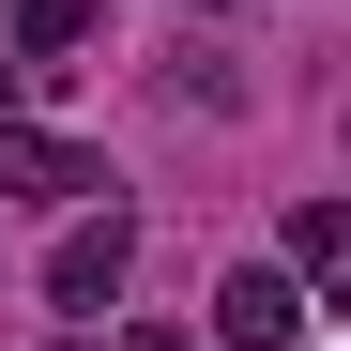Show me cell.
Segmentation results:
<instances>
[{
  "label": "cell",
  "mask_w": 351,
  "mask_h": 351,
  "mask_svg": "<svg viewBox=\"0 0 351 351\" xmlns=\"http://www.w3.org/2000/svg\"><path fill=\"white\" fill-rule=\"evenodd\" d=\"M123 275H138V229H123V214H77L62 260H46V306H62V321H107V306H123Z\"/></svg>",
  "instance_id": "cell-1"
},
{
  "label": "cell",
  "mask_w": 351,
  "mask_h": 351,
  "mask_svg": "<svg viewBox=\"0 0 351 351\" xmlns=\"http://www.w3.org/2000/svg\"><path fill=\"white\" fill-rule=\"evenodd\" d=\"M214 336H229V351H290V336H306V275L229 260V275H214Z\"/></svg>",
  "instance_id": "cell-2"
},
{
  "label": "cell",
  "mask_w": 351,
  "mask_h": 351,
  "mask_svg": "<svg viewBox=\"0 0 351 351\" xmlns=\"http://www.w3.org/2000/svg\"><path fill=\"white\" fill-rule=\"evenodd\" d=\"M92 184H107V153H77V138H46V123L0 107V199H92Z\"/></svg>",
  "instance_id": "cell-3"
},
{
  "label": "cell",
  "mask_w": 351,
  "mask_h": 351,
  "mask_svg": "<svg viewBox=\"0 0 351 351\" xmlns=\"http://www.w3.org/2000/svg\"><path fill=\"white\" fill-rule=\"evenodd\" d=\"M107 0H16V62H77Z\"/></svg>",
  "instance_id": "cell-4"
},
{
  "label": "cell",
  "mask_w": 351,
  "mask_h": 351,
  "mask_svg": "<svg viewBox=\"0 0 351 351\" xmlns=\"http://www.w3.org/2000/svg\"><path fill=\"white\" fill-rule=\"evenodd\" d=\"M336 260H351V214L306 199V214H290V275H336Z\"/></svg>",
  "instance_id": "cell-5"
},
{
  "label": "cell",
  "mask_w": 351,
  "mask_h": 351,
  "mask_svg": "<svg viewBox=\"0 0 351 351\" xmlns=\"http://www.w3.org/2000/svg\"><path fill=\"white\" fill-rule=\"evenodd\" d=\"M16 92H31V62H0V107H16Z\"/></svg>",
  "instance_id": "cell-6"
},
{
  "label": "cell",
  "mask_w": 351,
  "mask_h": 351,
  "mask_svg": "<svg viewBox=\"0 0 351 351\" xmlns=\"http://www.w3.org/2000/svg\"><path fill=\"white\" fill-rule=\"evenodd\" d=\"M123 351H199V336H123Z\"/></svg>",
  "instance_id": "cell-7"
},
{
  "label": "cell",
  "mask_w": 351,
  "mask_h": 351,
  "mask_svg": "<svg viewBox=\"0 0 351 351\" xmlns=\"http://www.w3.org/2000/svg\"><path fill=\"white\" fill-rule=\"evenodd\" d=\"M199 16H229V0H199Z\"/></svg>",
  "instance_id": "cell-8"
}]
</instances>
